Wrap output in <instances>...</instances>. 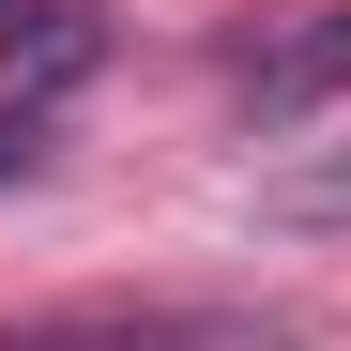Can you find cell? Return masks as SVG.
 <instances>
[{"instance_id":"4","label":"cell","mask_w":351,"mask_h":351,"mask_svg":"<svg viewBox=\"0 0 351 351\" xmlns=\"http://www.w3.org/2000/svg\"><path fill=\"white\" fill-rule=\"evenodd\" d=\"M0 16H31V0H0Z\"/></svg>"},{"instance_id":"1","label":"cell","mask_w":351,"mask_h":351,"mask_svg":"<svg viewBox=\"0 0 351 351\" xmlns=\"http://www.w3.org/2000/svg\"><path fill=\"white\" fill-rule=\"evenodd\" d=\"M245 92H260V123H306L321 92H351V16H321V31H290L275 62L245 77Z\"/></svg>"},{"instance_id":"2","label":"cell","mask_w":351,"mask_h":351,"mask_svg":"<svg viewBox=\"0 0 351 351\" xmlns=\"http://www.w3.org/2000/svg\"><path fill=\"white\" fill-rule=\"evenodd\" d=\"M260 214H275V229H351V138H321L306 168H275Z\"/></svg>"},{"instance_id":"3","label":"cell","mask_w":351,"mask_h":351,"mask_svg":"<svg viewBox=\"0 0 351 351\" xmlns=\"http://www.w3.org/2000/svg\"><path fill=\"white\" fill-rule=\"evenodd\" d=\"M46 168V107H0V184H31Z\"/></svg>"}]
</instances>
